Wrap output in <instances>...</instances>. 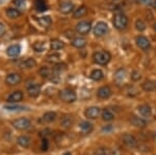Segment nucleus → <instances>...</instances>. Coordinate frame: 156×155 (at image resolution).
<instances>
[{
    "label": "nucleus",
    "mask_w": 156,
    "mask_h": 155,
    "mask_svg": "<svg viewBox=\"0 0 156 155\" xmlns=\"http://www.w3.org/2000/svg\"><path fill=\"white\" fill-rule=\"evenodd\" d=\"M93 59L94 62L98 65H101V66H105L112 59V55L108 51L105 50H101V51H97L93 54Z\"/></svg>",
    "instance_id": "f257e3e1"
},
{
    "label": "nucleus",
    "mask_w": 156,
    "mask_h": 155,
    "mask_svg": "<svg viewBox=\"0 0 156 155\" xmlns=\"http://www.w3.org/2000/svg\"><path fill=\"white\" fill-rule=\"evenodd\" d=\"M112 23H114V26L118 30H124L128 26V18L123 12H118V14L115 15Z\"/></svg>",
    "instance_id": "f03ea898"
},
{
    "label": "nucleus",
    "mask_w": 156,
    "mask_h": 155,
    "mask_svg": "<svg viewBox=\"0 0 156 155\" xmlns=\"http://www.w3.org/2000/svg\"><path fill=\"white\" fill-rule=\"evenodd\" d=\"M59 98L66 103H73L74 101H76L77 95L74 90L68 87V89H64L59 92Z\"/></svg>",
    "instance_id": "7ed1b4c3"
},
{
    "label": "nucleus",
    "mask_w": 156,
    "mask_h": 155,
    "mask_svg": "<svg viewBox=\"0 0 156 155\" xmlns=\"http://www.w3.org/2000/svg\"><path fill=\"white\" fill-rule=\"evenodd\" d=\"M26 90L28 95L30 97H32V98H37L41 94V86L34 80H29L26 82Z\"/></svg>",
    "instance_id": "20e7f679"
},
{
    "label": "nucleus",
    "mask_w": 156,
    "mask_h": 155,
    "mask_svg": "<svg viewBox=\"0 0 156 155\" xmlns=\"http://www.w3.org/2000/svg\"><path fill=\"white\" fill-rule=\"evenodd\" d=\"M76 31L81 36H87V33H90V29H92V23L90 21L83 20V21H80L79 23L76 25Z\"/></svg>",
    "instance_id": "39448f33"
},
{
    "label": "nucleus",
    "mask_w": 156,
    "mask_h": 155,
    "mask_svg": "<svg viewBox=\"0 0 156 155\" xmlns=\"http://www.w3.org/2000/svg\"><path fill=\"white\" fill-rule=\"evenodd\" d=\"M12 126L18 130H27L31 126V122L27 118H20L12 122Z\"/></svg>",
    "instance_id": "423d86ee"
},
{
    "label": "nucleus",
    "mask_w": 156,
    "mask_h": 155,
    "mask_svg": "<svg viewBox=\"0 0 156 155\" xmlns=\"http://www.w3.org/2000/svg\"><path fill=\"white\" fill-rule=\"evenodd\" d=\"M135 43H136V46L138 48L142 49L143 51H148L151 48V43L149 39L144 36H138L135 37Z\"/></svg>",
    "instance_id": "0eeeda50"
},
{
    "label": "nucleus",
    "mask_w": 156,
    "mask_h": 155,
    "mask_svg": "<svg viewBox=\"0 0 156 155\" xmlns=\"http://www.w3.org/2000/svg\"><path fill=\"white\" fill-rule=\"evenodd\" d=\"M122 142L125 146L128 147V148H135V147H137V145H138V142H137V139H135V136L130 133L123 134Z\"/></svg>",
    "instance_id": "6e6552de"
},
{
    "label": "nucleus",
    "mask_w": 156,
    "mask_h": 155,
    "mask_svg": "<svg viewBox=\"0 0 156 155\" xmlns=\"http://www.w3.org/2000/svg\"><path fill=\"white\" fill-rule=\"evenodd\" d=\"M108 32V25L103 21L97 22L94 27V33L97 37H103Z\"/></svg>",
    "instance_id": "1a4fd4ad"
},
{
    "label": "nucleus",
    "mask_w": 156,
    "mask_h": 155,
    "mask_svg": "<svg viewBox=\"0 0 156 155\" xmlns=\"http://www.w3.org/2000/svg\"><path fill=\"white\" fill-rule=\"evenodd\" d=\"M100 114H101V108L97 106L89 107V108H87L84 111V116L87 117V119H90V120L97 119L98 117L100 116Z\"/></svg>",
    "instance_id": "9d476101"
},
{
    "label": "nucleus",
    "mask_w": 156,
    "mask_h": 155,
    "mask_svg": "<svg viewBox=\"0 0 156 155\" xmlns=\"http://www.w3.org/2000/svg\"><path fill=\"white\" fill-rule=\"evenodd\" d=\"M22 80V77L19 73H11L6 76L5 82L9 86H17Z\"/></svg>",
    "instance_id": "9b49d317"
},
{
    "label": "nucleus",
    "mask_w": 156,
    "mask_h": 155,
    "mask_svg": "<svg viewBox=\"0 0 156 155\" xmlns=\"http://www.w3.org/2000/svg\"><path fill=\"white\" fill-rule=\"evenodd\" d=\"M112 94V91L108 86H103L99 87L97 91V96L100 99H108Z\"/></svg>",
    "instance_id": "f8f14e48"
},
{
    "label": "nucleus",
    "mask_w": 156,
    "mask_h": 155,
    "mask_svg": "<svg viewBox=\"0 0 156 155\" xmlns=\"http://www.w3.org/2000/svg\"><path fill=\"white\" fill-rule=\"evenodd\" d=\"M126 77H127V72L125 69L121 68L118 70L117 72H115V83L118 84V86H120V84H123L126 80Z\"/></svg>",
    "instance_id": "ddd939ff"
},
{
    "label": "nucleus",
    "mask_w": 156,
    "mask_h": 155,
    "mask_svg": "<svg viewBox=\"0 0 156 155\" xmlns=\"http://www.w3.org/2000/svg\"><path fill=\"white\" fill-rule=\"evenodd\" d=\"M23 98H24L23 93L21 91H16L7 97V102H9V103H18V102L22 101Z\"/></svg>",
    "instance_id": "4468645a"
},
{
    "label": "nucleus",
    "mask_w": 156,
    "mask_h": 155,
    "mask_svg": "<svg viewBox=\"0 0 156 155\" xmlns=\"http://www.w3.org/2000/svg\"><path fill=\"white\" fill-rule=\"evenodd\" d=\"M73 9H74V4L70 1H62L59 4V11L62 14H70L73 12Z\"/></svg>",
    "instance_id": "2eb2a0df"
},
{
    "label": "nucleus",
    "mask_w": 156,
    "mask_h": 155,
    "mask_svg": "<svg viewBox=\"0 0 156 155\" xmlns=\"http://www.w3.org/2000/svg\"><path fill=\"white\" fill-rule=\"evenodd\" d=\"M37 66V62L34 58H25L19 64V67L22 69H32Z\"/></svg>",
    "instance_id": "dca6fc26"
},
{
    "label": "nucleus",
    "mask_w": 156,
    "mask_h": 155,
    "mask_svg": "<svg viewBox=\"0 0 156 155\" xmlns=\"http://www.w3.org/2000/svg\"><path fill=\"white\" fill-rule=\"evenodd\" d=\"M130 123H131L133 126L135 127H138V128H144L147 125V122L146 120L140 118V117H136V116H132L130 118Z\"/></svg>",
    "instance_id": "f3484780"
},
{
    "label": "nucleus",
    "mask_w": 156,
    "mask_h": 155,
    "mask_svg": "<svg viewBox=\"0 0 156 155\" xmlns=\"http://www.w3.org/2000/svg\"><path fill=\"white\" fill-rule=\"evenodd\" d=\"M20 52H21V47H20L19 45H17V44L9 46V48H7V50H6L7 55L11 56V57H17L20 54Z\"/></svg>",
    "instance_id": "a211bd4d"
},
{
    "label": "nucleus",
    "mask_w": 156,
    "mask_h": 155,
    "mask_svg": "<svg viewBox=\"0 0 156 155\" xmlns=\"http://www.w3.org/2000/svg\"><path fill=\"white\" fill-rule=\"evenodd\" d=\"M137 109H138V112H140L143 117H145V118H149V117H151V114H152V108H151L148 104L140 105Z\"/></svg>",
    "instance_id": "6ab92c4d"
},
{
    "label": "nucleus",
    "mask_w": 156,
    "mask_h": 155,
    "mask_svg": "<svg viewBox=\"0 0 156 155\" xmlns=\"http://www.w3.org/2000/svg\"><path fill=\"white\" fill-rule=\"evenodd\" d=\"M17 143H18L19 146L22 147V148H28L30 146V144H31V139L27 136H21L17 139Z\"/></svg>",
    "instance_id": "aec40b11"
},
{
    "label": "nucleus",
    "mask_w": 156,
    "mask_h": 155,
    "mask_svg": "<svg viewBox=\"0 0 156 155\" xmlns=\"http://www.w3.org/2000/svg\"><path fill=\"white\" fill-rule=\"evenodd\" d=\"M87 14V7L85 5H81L79 7H77L74 12H73V17L75 19H79L81 17H84Z\"/></svg>",
    "instance_id": "412c9836"
},
{
    "label": "nucleus",
    "mask_w": 156,
    "mask_h": 155,
    "mask_svg": "<svg viewBox=\"0 0 156 155\" xmlns=\"http://www.w3.org/2000/svg\"><path fill=\"white\" fill-rule=\"evenodd\" d=\"M56 117H57V114H56V112H54V111L45 112L42 117V122H44V123H52L53 121H55Z\"/></svg>",
    "instance_id": "4be33fe9"
},
{
    "label": "nucleus",
    "mask_w": 156,
    "mask_h": 155,
    "mask_svg": "<svg viewBox=\"0 0 156 155\" xmlns=\"http://www.w3.org/2000/svg\"><path fill=\"white\" fill-rule=\"evenodd\" d=\"M39 74L41 75V77H43V78H45V79H48V78L51 79L52 75H53V70L44 66L39 70Z\"/></svg>",
    "instance_id": "5701e85b"
},
{
    "label": "nucleus",
    "mask_w": 156,
    "mask_h": 155,
    "mask_svg": "<svg viewBox=\"0 0 156 155\" xmlns=\"http://www.w3.org/2000/svg\"><path fill=\"white\" fill-rule=\"evenodd\" d=\"M34 7L37 12H46L49 9L45 0H34Z\"/></svg>",
    "instance_id": "b1692460"
},
{
    "label": "nucleus",
    "mask_w": 156,
    "mask_h": 155,
    "mask_svg": "<svg viewBox=\"0 0 156 155\" xmlns=\"http://www.w3.org/2000/svg\"><path fill=\"white\" fill-rule=\"evenodd\" d=\"M79 128L81 129V131L83 133H90V132L93 131L94 129V126L90 122H87V121H82L81 123L79 124Z\"/></svg>",
    "instance_id": "393cba45"
},
{
    "label": "nucleus",
    "mask_w": 156,
    "mask_h": 155,
    "mask_svg": "<svg viewBox=\"0 0 156 155\" xmlns=\"http://www.w3.org/2000/svg\"><path fill=\"white\" fill-rule=\"evenodd\" d=\"M65 47L64 42H62L58 39H52L51 42H50V48L54 51H57V50H60Z\"/></svg>",
    "instance_id": "a878e982"
},
{
    "label": "nucleus",
    "mask_w": 156,
    "mask_h": 155,
    "mask_svg": "<svg viewBox=\"0 0 156 155\" xmlns=\"http://www.w3.org/2000/svg\"><path fill=\"white\" fill-rule=\"evenodd\" d=\"M71 44H72V46L81 49V48H83V47H85V45H87V40L83 39V37H75V39L72 40Z\"/></svg>",
    "instance_id": "bb28decb"
},
{
    "label": "nucleus",
    "mask_w": 156,
    "mask_h": 155,
    "mask_svg": "<svg viewBox=\"0 0 156 155\" xmlns=\"http://www.w3.org/2000/svg\"><path fill=\"white\" fill-rule=\"evenodd\" d=\"M90 78L93 79V80L95 81H100L101 79H103V77H104V73H103L102 70L100 69H95L92 71V73H90Z\"/></svg>",
    "instance_id": "cd10ccee"
},
{
    "label": "nucleus",
    "mask_w": 156,
    "mask_h": 155,
    "mask_svg": "<svg viewBox=\"0 0 156 155\" xmlns=\"http://www.w3.org/2000/svg\"><path fill=\"white\" fill-rule=\"evenodd\" d=\"M101 117H102L103 121H105V122H110V121H112V120L115 119L114 112H112V111H109V109H107V108H105V109H103V111H102Z\"/></svg>",
    "instance_id": "c85d7f7f"
},
{
    "label": "nucleus",
    "mask_w": 156,
    "mask_h": 155,
    "mask_svg": "<svg viewBox=\"0 0 156 155\" xmlns=\"http://www.w3.org/2000/svg\"><path fill=\"white\" fill-rule=\"evenodd\" d=\"M6 15H7V17L11 19H17L21 16V12H20L19 9H15V7H9V9H6Z\"/></svg>",
    "instance_id": "c756f323"
},
{
    "label": "nucleus",
    "mask_w": 156,
    "mask_h": 155,
    "mask_svg": "<svg viewBox=\"0 0 156 155\" xmlns=\"http://www.w3.org/2000/svg\"><path fill=\"white\" fill-rule=\"evenodd\" d=\"M37 22L44 27H49L52 24V19L50 16H43L37 19Z\"/></svg>",
    "instance_id": "7c9ffc66"
},
{
    "label": "nucleus",
    "mask_w": 156,
    "mask_h": 155,
    "mask_svg": "<svg viewBox=\"0 0 156 155\" xmlns=\"http://www.w3.org/2000/svg\"><path fill=\"white\" fill-rule=\"evenodd\" d=\"M155 86H156V82L152 80H146L144 83H143L142 87L146 92H152L153 90H155Z\"/></svg>",
    "instance_id": "2f4dec72"
},
{
    "label": "nucleus",
    "mask_w": 156,
    "mask_h": 155,
    "mask_svg": "<svg viewBox=\"0 0 156 155\" xmlns=\"http://www.w3.org/2000/svg\"><path fill=\"white\" fill-rule=\"evenodd\" d=\"M73 124V118L71 116H65L64 118L60 121V125H62L64 128H70Z\"/></svg>",
    "instance_id": "473e14b6"
},
{
    "label": "nucleus",
    "mask_w": 156,
    "mask_h": 155,
    "mask_svg": "<svg viewBox=\"0 0 156 155\" xmlns=\"http://www.w3.org/2000/svg\"><path fill=\"white\" fill-rule=\"evenodd\" d=\"M47 62H51V64H59L60 62V56L58 54L54 53V54H49L48 56H47Z\"/></svg>",
    "instance_id": "72a5a7b5"
},
{
    "label": "nucleus",
    "mask_w": 156,
    "mask_h": 155,
    "mask_svg": "<svg viewBox=\"0 0 156 155\" xmlns=\"http://www.w3.org/2000/svg\"><path fill=\"white\" fill-rule=\"evenodd\" d=\"M146 27L147 26H146L145 22L143 21V20L137 19L136 21H135V28H136L138 31H144L146 29Z\"/></svg>",
    "instance_id": "f704fd0d"
},
{
    "label": "nucleus",
    "mask_w": 156,
    "mask_h": 155,
    "mask_svg": "<svg viewBox=\"0 0 156 155\" xmlns=\"http://www.w3.org/2000/svg\"><path fill=\"white\" fill-rule=\"evenodd\" d=\"M138 1L147 6H152L156 9V0H138Z\"/></svg>",
    "instance_id": "c9c22d12"
},
{
    "label": "nucleus",
    "mask_w": 156,
    "mask_h": 155,
    "mask_svg": "<svg viewBox=\"0 0 156 155\" xmlns=\"http://www.w3.org/2000/svg\"><path fill=\"white\" fill-rule=\"evenodd\" d=\"M12 105H5L4 108L7 109V111H22L24 109L23 106H19V105H15V103H12Z\"/></svg>",
    "instance_id": "e433bc0d"
},
{
    "label": "nucleus",
    "mask_w": 156,
    "mask_h": 155,
    "mask_svg": "<svg viewBox=\"0 0 156 155\" xmlns=\"http://www.w3.org/2000/svg\"><path fill=\"white\" fill-rule=\"evenodd\" d=\"M96 155H109V150L107 148H104V147H101V148L97 149Z\"/></svg>",
    "instance_id": "4c0bfd02"
},
{
    "label": "nucleus",
    "mask_w": 156,
    "mask_h": 155,
    "mask_svg": "<svg viewBox=\"0 0 156 155\" xmlns=\"http://www.w3.org/2000/svg\"><path fill=\"white\" fill-rule=\"evenodd\" d=\"M41 149L43 151H47V150L49 149V142L48 139H46V137H44L43 139V142H42V145H41Z\"/></svg>",
    "instance_id": "58836bf2"
},
{
    "label": "nucleus",
    "mask_w": 156,
    "mask_h": 155,
    "mask_svg": "<svg viewBox=\"0 0 156 155\" xmlns=\"http://www.w3.org/2000/svg\"><path fill=\"white\" fill-rule=\"evenodd\" d=\"M140 78H142V75H140V72L133 71L132 73H131V79H132L133 81H138Z\"/></svg>",
    "instance_id": "ea45409f"
},
{
    "label": "nucleus",
    "mask_w": 156,
    "mask_h": 155,
    "mask_svg": "<svg viewBox=\"0 0 156 155\" xmlns=\"http://www.w3.org/2000/svg\"><path fill=\"white\" fill-rule=\"evenodd\" d=\"M12 4H14L15 6L22 7V6H24V4H25V0H12Z\"/></svg>",
    "instance_id": "a19ab883"
},
{
    "label": "nucleus",
    "mask_w": 156,
    "mask_h": 155,
    "mask_svg": "<svg viewBox=\"0 0 156 155\" xmlns=\"http://www.w3.org/2000/svg\"><path fill=\"white\" fill-rule=\"evenodd\" d=\"M109 155H122V152H121V150L115 148L109 150Z\"/></svg>",
    "instance_id": "79ce46f5"
},
{
    "label": "nucleus",
    "mask_w": 156,
    "mask_h": 155,
    "mask_svg": "<svg viewBox=\"0 0 156 155\" xmlns=\"http://www.w3.org/2000/svg\"><path fill=\"white\" fill-rule=\"evenodd\" d=\"M4 32H5V27H4V25L2 23H0V37L3 36Z\"/></svg>",
    "instance_id": "37998d69"
},
{
    "label": "nucleus",
    "mask_w": 156,
    "mask_h": 155,
    "mask_svg": "<svg viewBox=\"0 0 156 155\" xmlns=\"http://www.w3.org/2000/svg\"><path fill=\"white\" fill-rule=\"evenodd\" d=\"M103 131H109V130H112V126H108V127H104V128L102 129Z\"/></svg>",
    "instance_id": "c03bdc74"
},
{
    "label": "nucleus",
    "mask_w": 156,
    "mask_h": 155,
    "mask_svg": "<svg viewBox=\"0 0 156 155\" xmlns=\"http://www.w3.org/2000/svg\"><path fill=\"white\" fill-rule=\"evenodd\" d=\"M64 155H71V153H70V152H67V153H65Z\"/></svg>",
    "instance_id": "a18cd8bd"
},
{
    "label": "nucleus",
    "mask_w": 156,
    "mask_h": 155,
    "mask_svg": "<svg viewBox=\"0 0 156 155\" xmlns=\"http://www.w3.org/2000/svg\"><path fill=\"white\" fill-rule=\"evenodd\" d=\"M154 29L156 30V23H154Z\"/></svg>",
    "instance_id": "49530a36"
},
{
    "label": "nucleus",
    "mask_w": 156,
    "mask_h": 155,
    "mask_svg": "<svg viewBox=\"0 0 156 155\" xmlns=\"http://www.w3.org/2000/svg\"><path fill=\"white\" fill-rule=\"evenodd\" d=\"M155 90H156V86H155Z\"/></svg>",
    "instance_id": "de8ad7c7"
}]
</instances>
